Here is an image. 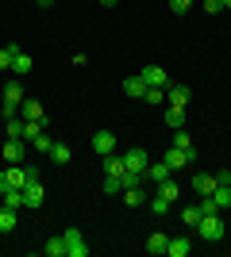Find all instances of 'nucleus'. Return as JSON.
<instances>
[{
  "label": "nucleus",
  "mask_w": 231,
  "mask_h": 257,
  "mask_svg": "<svg viewBox=\"0 0 231 257\" xmlns=\"http://www.w3.org/2000/svg\"><path fill=\"white\" fill-rule=\"evenodd\" d=\"M197 234L204 238V242H220V238H227V226H223V219H220V215H200Z\"/></svg>",
  "instance_id": "obj_1"
},
{
  "label": "nucleus",
  "mask_w": 231,
  "mask_h": 257,
  "mask_svg": "<svg viewBox=\"0 0 231 257\" xmlns=\"http://www.w3.org/2000/svg\"><path fill=\"white\" fill-rule=\"evenodd\" d=\"M62 238H66V257H89L85 234H81L77 226H69V230H62Z\"/></svg>",
  "instance_id": "obj_2"
},
{
  "label": "nucleus",
  "mask_w": 231,
  "mask_h": 257,
  "mask_svg": "<svg viewBox=\"0 0 231 257\" xmlns=\"http://www.w3.org/2000/svg\"><path fill=\"white\" fill-rule=\"evenodd\" d=\"M8 181H12V188H27L31 181H39V173L20 161V165H8Z\"/></svg>",
  "instance_id": "obj_3"
},
{
  "label": "nucleus",
  "mask_w": 231,
  "mask_h": 257,
  "mask_svg": "<svg viewBox=\"0 0 231 257\" xmlns=\"http://www.w3.org/2000/svg\"><path fill=\"white\" fill-rule=\"evenodd\" d=\"M139 77L146 81V88H170V85H174V81H170V73H166L162 65H146Z\"/></svg>",
  "instance_id": "obj_4"
},
{
  "label": "nucleus",
  "mask_w": 231,
  "mask_h": 257,
  "mask_svg": "<svg viewBox=\"0 0 231 257\" xmlns=\"http://www.w3.org/2000/svg\"><path fill=\"white\" fill-rule=\"evenodd\" d=\"M193 158H197V150H177V146H174V150H170V154H166V165H170V169H185V165H189V161H193Z\"/></svg>",
  "instance_id": "obj_5"
},
{
  "label": "nucleus",
  "mask_w": 231,
  "mask_h": 257,
  "mask_svg": "<svg viewBox=\"0 0 231 257\" xmlns=\"http://www.w3.org/2000/svg\"><path fill=\"white\" fill-rule=\"evenodd\" d=\"M93 150H97L100 158H104V154H116V135H112V131H97V135H93Z\"/></svg>",
  "instance_id": "obj_6"
},
{
  "label": "nucleus",
  "mask_w": 231,
  "mask_h": 257,
  "mask_svg": "<svg viewBox=\"0 0 231 257\" xmlns=\"http://www.w3.org/2000/svg\"><path fill=\"white\" fill-rule=\"evenodd\" d=\"M123 165H127L131 173H146L150 158H146V150H127V154H123Z\"/></svg>",
  "instance_id": "obj_7"
},
{
  "label": "nucleus",
  "mask_w": 231,
  "mask_h": 257,
  "mask_svg": "<svg viewBox=\"0 0 231 257\" xmlns=\"http://www.w3.org/2000/svg\"><path fill=\"white\" fill-rule=\"evenodd\" d=\"M43 200H46V192H43L39 181H31L27 188H23V207H43Z\"/></svg>",
  "instance_id": "obj_8"
},
{
  "label": "nucleus",
  "mask_w": 231,
  "mask_h": 257,
  "mask_svg": "<svg viewBox=\"0 0 231 257\" xmlns=\"http://www.w3.org/2000/svg\"><path fill=\"white\" fill-rule=\"evenodd\" d=\"M189 96H193V92H189L185 85H170V88H166V104H170V107H185Z\"/></svg>",
  "instance_id": "obj_9"
},
{
  "label": "nucleus",
  "mask_w": 231,
  "mask_h": 257,
  "mask_svg": "<svg viewBox=\"0 0 231 257\" xmlns=\"http://www.w3.org/2000/svg\"><path fill=\"white\" fill-rule=\"evenodd\" d=\"M0 154H4V161H8V165H20V161H23V139H8Z\"/></svg>",
  "instance_id": "obj_10"
},
{
  "label": "nucleus",
  "mask_w": 231,
  "mask_h": 257,
  "mask_svg": "<svg viewBox=\"0 0 231 257\" xmlns=\"http://www.w3.org/2000/svg\"><path fill=\"white\" fill-rule=\"evenodd\" d=\"M166 177H174V169H170L166 161H150V165H146V181L150 184H162Z\"/></svg>",
  "instance_id": "obj_11"
},
{
  "label": "nucleus",
  "mask_w": 231,
  "mask_h": 257,
  "mask_svg": "<svg viewBox=\"0 0 231 257\" xmlns=\"http://www.w3.org/2000/svg\"><path fill=\"white\" fill-rule=\"evenodd\" d=\"M31 54H23V50H16V54H12V73H16V77H27V73H31Z\"/></svg>",
  "instance_id": "obj_12"
},
{
  "label": "nucleus",
  "mask_w": 231,
  "mask_h": 257,
  "mask_svg": "<svg viewBox=\"0 0 231 257\" xmlns=\"http://www.w3.org/2000/svg\"><path fill=\"white\" fill-rule=\"evenodd\" d=\"M193 192H197V196H212V192H216V177L197 173V177H193Z\"/></svg>",
  "instance_id": "obj_13"
},
{
  "label": "nucleus",
  "mask_w": 231,
  "mask_h": 257,
  "mask_svg": "<svg viewBox=\"0 0 231 257\" xmlns=\"http://www.w3.org/2000/svg\"><path fill=\"white\" fill-rule=\"evenodd\" d=\"M123 154H104V177H123Z\"/></svg>",
  "instance_id": "obj_14"
},
{
  "label": "nucleus",
  "mask_w": 231,
  "mask_h": 257,
  "mask_svg": "<svg viewBox=\"0 0 231 257\" xmlns=\"http://www.w3.org/2000/svg\"><path fill=\"white\" fill-rule=\"evenodd\" d=\"M20 115L31 119V123H39V119H46V111H43V104H39V100H23V104H20Z\"/></svg>",
  "instance_id": "obj_15"
},
{
  "label": "nucleus",
  "mask_w": 231,
  "mask_h": 257,
  "mask_svg": "<svg viewBox=\"0 0 231 257\" xmlns=\"http://www.w3.org/2000/svg\"><path fill=\"white\" fill-rule=\"evenodd\" d=\"M123 92H127V96H135V100H143V96H146V81H143L139 73L127 77V81H123Z\"/></svg>",
  "instance_id": "obj_16"
},
{
  "label": "nucleus",
  "mask_w": 231,
  "mask_h": 257,
  "mask_svg": "<svg viewBox=\"0 0 231 257\" xmlns=\"http://www.w3.org/2000/svg\"><path fill=\"white\" fill-rule=\"evenodd\" d=\"M166 246H170V234H162V230H154L150 238H146V253H166Z\"/></svg>",
  "instance_id": "obj_17"
},
{
  "label": "nucleus",
  "mask_w": 231,
  "mask_h": 257,
  "mask_svg": "<svg viewBox=\"0 0 231 257\" xmlns=\"http://www.w3.org/2000/svg\"><path fill=\"white\" fill-rule=\"evenodd\" d=\"M16 215H20L16 207H8V204L0 207V234H12V230H16Z\"/></svg>",
  "instance_id": "obj_18"
},
{
  "label": "nucleus",
  "mask_w": 231,
  "mask_h": 257,
  "mask_svg": "<svg viewBox=\"0 0 231 257\" xmlns=\"http://www.w3.org/2000/svg\"><path fill=\"white\" fill-rule=\"evenodd\" d=\"M4 100H8V104H23V85H20V77H16V81H8V85H4Z\"/></svg>",
  "instance_id": "obj_19"
},
{
  "label": "nucleus",
  "mask_w": 231,
  "mask_h": 257,
  "mask_svg": "<svg viewBox=\"0 0 231 257\" xmlns=\"http://www.w3.org/2000/svg\"><path fill=\"white\" fill-rule=\"evenodd\" d=\"M189 249H193V242H189V238H170L166 253H170V257H189Z\"/></svg>",
  "instance_id": "obj_20"
},
{
  "label": "nucleus",
  "mask_w": 231,
  "mask_h": 257,
  "mask_svg": "<svg viewBox=\"0 0 231 257\" xmlns=\"http://www.w3.org/2000/svg\"><path fill=\"white\" fill-rule=\"evenodd\" d=\"M212 200H216V207H220V211H231V184H216Z\"/></svg>",
  "instance_id": "obj_21"
},
{
  "label": "nucleus",
  "mask_w": 231,
  "mask_h": 257,
  "mask_svg": "<svg viewBox=\"0 0 231 257\" xmlns=\"http://www.w3.org/2000/svg\"><path fill=\"white\" fill-rule=\"evenodd\" d=\"M123 204H127V207H143L146 204V192L139 188V184H135V188H123Z\"/></svg>",
  "instance_id": "obj_22"
},
{
  "label": "nucleus",
  "mask_w": 231,
  "mask_h": 257,
  "mask_svg": "<svg viewBox=\"0 0 231 257\" xmlns=\"http://www.w3.org/2000/svg\"><path fill=\"white\" fill-rule=\"evenodd\" d=\"M43 253H46V257H66V238L54 234V238H50V242L43 246Z\"/></svg>",
  "instance_id": "obj_23"
},
{
  "label": "nucleus",
  "mask_w": 231,
  "mask_h": 257,
  "mask_svg": "<svg viewBox=\"0 0 231 257\" xmlns=\"http://www.w3.org/2000/svg\"><path fill=\"white\" fill-rule=\"evenodd\" d=\"M166 127L170 131L185 127V107H166Z\"/></svg>",
  "instance_id": "obj_24"
},
{
  "label": "nucleus",
  "mask_w": 231,
  "mask_h": 257,
  "mask_svg": "<svg viewBox=\"0 0 231 257\" xmlns=\"http://www.w3.org/2000/svg\"><path fill=\"white\" fill-rule=\"evenodd\" d=\"M50 158H54V165H66V161L73 158V150H69L66 142H54V146H50Z\"/></svg>",
  "instance_id": "obj_25"
},
{
  "label": "nucleus",
  "mask_w": 231,
  "mask_h": 257,
  "mask_svg": "<svg viewBox=\"0 0 231 257\" xmlns=\"http://www.w3.org/2000/svg\"><path fill=\"white\" fill-rule=\"evenodd\" d=\"M158 196H166L170 204H177V181H174V177H166V181L158 184Z\"/></svg>",
  "instance_id": "obj_26"
},
{
  "label": "nucleus",
  "mask_w": 231,
  "mask_h": 257,
  "mask_svg": "<svg viewBox=\"0 0 231 257\" xmlns=\"http://www.w3.org/2000/svg\"><path fill=\"white\" fill-rule=\"evenodd\" d=\"M174 146H177V150H197V146H193V139H189V131H185V127H177V131H174Z\"/></svg>",
  "instance_id": "obj_27"
},
{
  "label": "nucleus",
  "mask_w": 231,
  "mask_h": 257,
  "mask_svg": "<svg viewBox=\"0 0 231 257\" xmlns=\"http://www.w3.org/2000/svg\"><path fill=\"white\" fill-rule=\"evenodd\" d=\"M20 50L16 43H8V46H0V69H12V54Z\"/></svg>",
  "instance_id": "obj_28"
},
{
  "label": "nucleus",
  "mask_w": 231,
  "mask_h": 257,
  "mask_svg": "<svg viewBox=\"0 0 231 257\" xmlns=\"http://www.w3.org/2000/svg\"><path fill=\"white\" fill-rule=\"evenodd\" d=\"M4 123H8V139H23V115L4 119Z\"/></svg>",
  "instance_id": "obj_29"
},
{
  "label": "nucleus",
  "mask_w": 231,
  "mask_h": 257,
  "mask_svg": "<svg viewBox=\"0 0 231 257\" xmlns=\"http://www.w3.org/2000/svg\"><path fill=\"white\" fill-rule=\"evenodd\" d=\"M170 207H174V204H170L166 196H154V200H150V211L154 215H170Z\"/></svg>",
  "instance_id": "obj_30"
},
{
  "label": "nucleus",
  "mask_w": 231,
  "mask_h": 257,
  "mask_svg": "<svg viewBox=\"0 0 231 257\" xmlns=\"http://www.w3.org/2000/svg\"><path fill=\"white\" fill-rule=\"evenodd\" d=\"M35 150H43V154H50V146H54V139H50V135H46V131H43V135H35Z\"/></svg>",
  "instance_id": "obj_31"
},
{
  "label": "nucleus",
  "mask_w": 231,
  "mask_h": 257,
  "mask_svg": "<svg viewBox=\"0 0 231 257\" xmlns=\"http://www.w3.org/2000/svg\"><path fill=\"white\" fill-rule=\"evenodd\" d=\"M181 223L197 226V223H200V207H181Z\"/></svg>",
  "instance_id": "obj_32"
},
{
  "label": "nucleus",
  "mask_w": 231,
  "mask_h": 257,
  "mask_svg": "<svg viewBox=\"0 0 231 257\" xmlns=\"http://www.w3.org/2000/svg\"><path fill=\"white\" fill-rule=\"evenodd\" d=\"M200 215H220V207H216V200H212V196H200Z\"/></svg>",
  "instance_id": "obj_33"
},
{
  "label": "nucleus",
  "mask_w": 231,
  "mask_h": 257,
  "mask_svg": "<svg viewBox=\"0 0 231 257\" xmlns=\"http://www.w3.org/2000/svg\"><path fill=\"white\" fill-rule=\"evenodd\" d=\"M146 104H166V88H146Z\"/></svg>",
  "instance_id": "obj_34"
},
{
  "label": "nucleus",
  "mask_w": 231,
  "mask_h": 257,
  "mask_svg": "<svg viewBox=\"0 0 231 257\" xmlns=\"http://www.w3.org/2000/svg\"><path fill=\"white\" fill-rule=\"evenodd\" d=\"M104 192H108V196L123 192V181H120V177H104Z\"/></svg>",
  "instance_id": "obj_35"
},
{
  "label": "nucleus",
  "mask_w": 231,
  "mask_h": 257,
  "mask_svg": "<svg viewBox=\"0 0 231 257\" xmlns=\"http://www.w3.org/2000/svg\"><path fill=\"white\" fill-rule=\"evenodd\" d=\"M189 8H193V0H170V12H174V16H185Z\"/></svg>",
  "instance_id": "obj_36"
},
{
  "label": "nucleus",
  "mask_w": 231,
  "mask_h": 257,
  "mask_svg": "<svg viewBox=\"0 0 231 257\" xmlns=\"http://www.w3.org/2000/svg\"><path fill=\"white\" fill-rule=\"evenodd\" d=\"M0 115H4V119H16V115H20V104H8V100H4V104H0Z\"/></svg>",
  "instance_id": "obj_37"
},
{
  "label": "nucleus",
  "mask_w": 231,
  "mask_h": 257,
  "mask_svg": "<svg viewBox=\"0 0 231 257\" xmlns=\"http://www.w3.org/2000/svg\"><path fill=\"white\" fill-rule=\"evenodd\" d=\"M200 4H204L208 16H220V12H223V0H200Z\"/></svg>",
  "instance_id": "obj_38"
},
{
  "label": "nucleus",
  "mask_w": 231,
  "mask_h": 257,
  "mask_svg": "<svg viewBox=\"0 0 231 257\" xmlns=\"http://www.w3.org/2000/svg\"><path fill=\"white\" fill-rule=\"evenodd\" d=\"M216 184H231V169H220V173H216Z\"/></svg>",
  "instance_id": "obj_39"
},
{
  "label": "nucleus",
  "mask_w": 231,
  "mask_h": 257,
  "mask_svg": "<svg viewBox=\"0 0 231 257\" xmlns=\"http://www.w3.org/2000/svg\"><path fill=\"white\" fill-rule=\"evenodd\" d=\"M35 4H39V8H50V4H54V0H35Z\"/></svg>",
  "instance_id": "obj_40"
},
{
  "label": "nucleus",
  "mask_w": 231,
  "mask_h": 257,
  "mask_svg": "<svg viewBox=\"0 0 231 257\" xmlns=\"http://www.w3.org/2000/svg\"><path fill=\"white\" fill-rule=\"evenodd\" d=\"M100 4H104V8H116V4H120V0H100Z\"/></svg>",
  "instance_id": "obj_41"
},
{
  "label": "nucleus",
  "mask_w": 231,
  "mask_h": 257,
  "mask_svg": "<svg viewBox=\"0 0 231 257\" xmlns=\"http://www.w3.org/2000/svg\"><path fill=\"white\" fill-rule=\"evenodd\" d=\"M223 8H227V12H231V0H223Z\"/></svg>",
  "instance_id": "obj_42"
}]
</instances>
